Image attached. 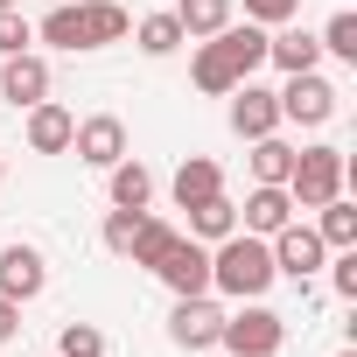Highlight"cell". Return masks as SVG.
Listing matches in <instances>:
<instances>
[{
    "mask_svg": "<svg viewBox=\"0 0 357 357\" xmlns=\"http://www.w3.org/2000/svg\"><path fill=\"white\" fill-rule=\"evenodd\" d=\"M343 175H350V161H343V147H329V140H315V147H294V168H287V197H294V211H322L329 197H343Z\"/></svg>",
    "mask_w": 357,
    "mask_h": 357,
    "instance_id": "3",
    "label": "cell"
},
{
    "mask_svg": "<svg viewBox=\"0 0 357 357\" xmlns=\"http://www.w3.org/2000/svg\"><path fill=\"white\" fill-rule=\"evenodd\" d=\"M0 8H15V0H0Z\"/></svg>",
    "mask_w": 357,
    "mask_h": 357,
    "instance_id": "33",
    "label": "cell"
},
{
    "mask_svg": "<svg viewBox=\"0 0 357 357\" xmlns=\"http://www.w3.org/2000/svg\"><path fill=\"white\" fill-rule=\"evenodd\" d=\"M231 15H238V0H183V8H175V22H183V36H190V43L218 36Z\"/></svg>",
    "mask_w": 357,
    "mask_h": 357,
    "instance_id": "20",
    "label": "cell"
},
{
    "mask_svg": "<svg viewBox=\"0 0 357 357\" xmlns=\"http://www.w3.org/2000/svg\"><path fill=\"white\" fill-rule=\"evenodd\" d=\"M315 238H322L329 252H343V245H357V211H350L343 197H329V204L315 211Z\"/></svg>",
    "mask_w": 357,
    "mask_h": 357,
    "instance_id": "21",
    "label": "cell"
},
{
    "mask_svg": "<svg viewBox=\"0 0 357 357\" xmlns=\"http://www.w3.org/2000/svg\"><path fill=\"white\" fill-rule=\"evenodd\" d=\"M336 357H357V350H336Z\"/></svg>",
    "mask_w": 357,
    "mask_h": 357,
    "instance_id": "32",
    "label": "cell"
},
{
    "mask_svg": "<svg viewBox=\"0 0 357 357\" xmlns=\"http://www.w3.org/2000/svg\"><path fill=\"white\" fill-rule=\"evenodd\" d=\"M266 245H273V273H280V280H294V287H308V280H315V266L329 259V245L315 238V225H280Z\"/></svg>",
    "mask_w": 357,
    "mask_h": 357,
    "instance_id": "6",
    "label": "cell"
},
{
    "mask_svg": "<svg viewBox=\"0 0 357 357\" xmlns=\"http://www.w3.org/2000/svg\"><path fill=\"white\" fill-rule=\"evenodd\" d=\"M133 43H140V56H175L190 36H183V22H175V15H147V22L133 29Z\"/></svg>",
    "mask_w": 357,
    "mask_h": 357,
    "instance_id": "23",
    "label": "cell"
},
{
    "mask_svg": "<svg viewBox=\"0 0 357 357\" xmlns=\"http://www.w3.org/2000/svg\"><path fill=\"white\" fill-rule=\"evenodd\" d=\"M218 329H225V308L211 294H175V308H168V343L175 350H211Z\"/></svg>",
    "mask_w": 357,
    "mask_h": 357,
    "instance_id": "7",
    "label": "cell"
},
{
    "mask_svg": "<svg viewBox=\"0 0 357 357\" xmlns=\"http://www.w3.org/2000/svg\"><path fill=\"white\" fill-rule=\"evenodd\" d=\"M29 43H36V29H29L15 8H0V56H22Z\"/></svg>",
    "mask_w": 357,
    "mask_h": 357,
    "instance_id": "28",
    "label": "cell"
},
{
    "mask_svg": "<svg viewBox=\"0 0 357 357\" xmlns=\"http://www.w3.org/2000/svg\"><path fill=\"white\" fill-rule=\"evenodd\" d=\"M50 287V259L36 252V245H0V294H8V301H36Z\"/></svg>",
    "mask_w": 357,
    "mask_h": 357,
    "instance_id": "10",
    "label": "cell"
},
{
    "mask_svg": "<svg viewBox=\"0 0 357 357\" xmlns=\"http://www.w3.org/2000/svg\"><path fill=\"white\" fill-rule=\"evenodd\" d=\"M70 147H77V161H84V168H112V161L126 154V119H112V112H91V119H77Z\"/></svg>",
    "mask_w": 357,
    "mask_h": 357,
    "instance_id": "11",
    "label": "cell"
},
{
    "mask_svg": "<svg viewBox=\"0 0 357 357\" xmlns=\"http://www.w3.org/2000/svg\"><path fill=\"white\" fill-rule=\"evenodd\" d=\"M154 280H161L168 294H211V245H197V238L183 231V238H175V245L161 252Z\"/></svg>",
    "mask_w": 357,
    "mask_h": 357,
    "instance_id": "8",
    "label": "cell"
},
{
    "mask_svg": "<svg viewBox=\"0 0 357 357\" xmlns=\"http://www.w3.org/2000/svg\"><path fill=\"white\" fill-rule=\"evenodd\" d=\"M0 98H8L15 112H29V105H43V98H50V63H43L36 50H22V56H8V63H0Z\"/></svg>",
    "mask_w": 357,
    "mask_h": 357,
    "instance_id": "12",
    "label": "cell"
},
{
    "mask_svg": "<svg viewBox=\"0 0 357 357\" xmlns=\"http://www.w3.org/2000/svg\"><path fill=\"white\" fill-rule=\"evenodd\" d=\"M133 225H140V211H112V218H105V252H119V259H126V245H133Z\"/></svg>",
    "mask_w": 357,
    "mask_h": 357,
    "instance_id": "29",
    "label": "cell"
},
{
    "mask_svg": "<svg viewBox=\"0 0 357 357\" xmlns=\"http://www.w3.org/2000/svg\"><path fill=\"white\" fill-rule=\"evenodd\" d=\"M287 168H294V147L280 133H259L252 140V183H287Z\"/></svg>",
    "mask_w": 357,
    "mask_h": 357,
    "instance_id": "22",
    "label": "cell"
},
{
    "mask_svg": "<svg viewBox=\"0 0 357 357\" xmlns=\"http://www.w3.org/2000/svg\"><path fill=\"white\" fill-rule=\"evenodd\" d=\"M218 343H225L231 357H273V350L287 343V315H273L266 301H245L238 315H225Z\"/></svg>",
    "mask_w": 357,
    "mask_h": 357,
    "instance_id": "4",
    "label": "cell"
},
{
    "mask_svg": "<svg viewBox=\"0 0 357 357\" xmlns=\"http://www.w3.org/2000/svg\"><path fill=\"white\" fill-rule=\"evenodd\" d=\"M315 43H322V56H336V63H357V15H350V8H336V15L322 22V36H315Z\"/></svg>",
    "mask_w": 357,
    "mask_h": 357,
    "instance_id": "24",
    "label": "cell"
},
{
    "mask_svg": "<svg viewBox=\"0 0 357 357\" xmlns=\"http://www.w3.org/2000/svg\"><path fill=\"white\" fill-rule=\"evenodd\" d=\"M175 238H183V231H175L168 218H147V211H140V225H133V245H126V259L154 273V266H161V252H168Z\"/></svg>",
    "mask_w": 357,
    "mask_h": 357,
    "instance_id": "19",
    "label": "cell"
},
{
    "mask_svg": "<svg viewBox=\"0 0 357 357\" xmlns=\"http://www.w3.org/2000/svg\"><path fill=\"white\" fill-rule=\"evenodd\" d=\"M225 98H231V133H238V140L280 133V98H273L266 84H252V77H245V84H231Z\"/></svg>",
    "mask_w": 357,
    "mask_h": 357,
    "instance_id": "9",
    "label": "cell"
},
{
    "mask_svg": "<svg viewBox=\"0 0 357 357\" xmlns=\"http://www.w3.org/2000/svg\"><path fill=\"white\" fill-rule=\"evenodd\" d=\"M0 183H8V161H0Z\"/></svg>",
    "mask_w": 357,
    "mask_h": 357,
    "instance_id": "31",
    "label": "cell"
},
{
    "mask_svg": "<svg viewBox=\"0 0 357 357\" xmlns=\"http://www.w3.org/2000/svg\"><path fill=\"white\" fill-rule=\"evenodd\" d=\"M322 266H329V287H336L343 301H357V245H343V252L322 259Z\"/></svg>",
    "mask_w": 357,
    "mask_h": 357,
    "instance_id": "27",
    "label": "cell"
},
{
    "mask_svg": "<svg viewBox=\"0 0 357 357\" xmlns=\"http://www.w3.org/2000/svg\"><path fill=\"white\" fill-rule=\"evenodd\" d=\"M105 175H112V211H147V204H154V175H147L133 154H119Z\"/></svg>",
    "mask_w": 357,
    "mask_h": 357,
    "instance_id": "18",
    "label": "cell"
},
{
    "mask_svg": "<svg viewBox=\"0 0 357 357\" xmlns=\"http://www.w3.org/2000/svg\"><path fill=\"white\" fill-rule=\"evenodd\" d=\"M273 98H280V119H294V126H329V119H336V98H343V91H336V84H329L322 70H294V77H287V84H280Z\"/></svg>",
    "mask_w": 357,
    "mask_h": 357,
    "instance_id": "5",
    "label": "cell"
},
{
    "mask_svg": "<svg viewBox=\"0 0 357 357\" xmlns=\"http://www.w3.org/2000/svg\"><path fill=\"white\" fill-rule=\"evenodd\" d=\"M15 336H22V301L0 294V343H15Z\"/></svg>",
    "mask_w": 357,
    "mask_h": 357,
    "instance_id": "30",
    "label": "cell"
},
{
    "mask_svg": "<svg viewBox=\"0 0 357 357\" xmlns=\"http://www.w3.org/2000/svg\"><path fill=\"white\" fill-rule=\"evenodd\" d=\"M56 357H105V336H98L91 322H63V336H56Z\"/></svg>",
    "mask_w": 357,
    "mask_h": 357,
    "instance_id": "25",
    "label": "cell"
},
{
    "mask_svg": "<svg viewBox=\"0 0 357 357\" xmlns=\"http://www.w3.org/2000/svg\"><path fill=\"white\" fill-rule=\"evenodd\" d=\"M301 15V0H245V22H259V29H287Z\"/></svg>",
    "mask_w": 357,
    "mask_h": 357,
    "instance_id": "26",
    "label": "cell"
},
{
    "mask_svg": "<svg viewBox=\"0 0 357 357\" xmlns=\"http://www.w3.org/2000/svg\"><path fill=\"white\" fill-rule=\"evenodd\" d=\"M70 133H77V112H63L56 98L29 105V119H22V140H29L36 154H70Z\"/></svg>",
    "mask_w": 357,
    "mask_h": 357,
    "instance_id": "13",
    "label": "cell"
},
{
    "mask_svg": "<svg viewBox=\"0 0 357 357\" xmlns=\"http://www.w3.org/2000/svg\"><path fill=\"white\" fill-rule=\"evenodd\" d=\"M280 225H294V197H287L280 183H252V197H245V211H238V231L273 238Z\"/></svg>",
    "mask_w": 357,
    "mask_h": 357,
    "instance_id": "14",
    "label": "cell"
},
{
    "mask_svg": "<svg viewBox=\"0 0 357 357\" xmlns=\"http://www.w3.org/2000/svg\"><path fill=\"white\" fill-rule=\"evenodd\" d=\"M168 190H175V204L190 211V204H204V197H218V190H225V168H218L211 154H190L183 168H175V183H168Z\"/></svg>",
    "mask_w": 357,
    "mask_h": 357,
    "instance_id": "15",
    "label": "cell"
},
{
    "mask_svg": "<svg viewBox=\"0 0 357 357\" xmlns=\"http://www.w3.org/2000/svg\"><path fill=\"white\" fill-rule=\"evenodd\" d=\"M259 63H266V29H259V22H245V29H238V22H225L218 36H204V43H197L190 77H197V91H204V98H225V91H231V84H245Z\"/></svg>",
    "mask_w": 357,
    "mask_h": 357,
    "instance_id": "1",
    "label": "cell"
},
{
    "mask_svg": "<svg viewBox=\"0 0 357 357\" xmlns=\"http://www.w3.org/2000/svg\"><path fill=\"white\" fill-rule=\"evenodd\" d=\"M238 231V204L218 190V197H204V204H190V238L197 245H218V238H231Z\"/></svg>",
    "mask_w": 357,
    "mask_h": 357,
    "instance_id": "17",
    "label": "cell"
},
{
    "mask_svg": "<svg viewBox=\"0 0 357 357\" xmlns=\"http://www.w3.org/2000/svg\"><path fill=\"white\" fill-rule=\"evenodd\" d=\"M266 63L287 70V77H294V70H315V63H322V43H315L308 29H280V36H266Z\"/></svg>",
    "mask_w": 357,
    "mask_h": 357,
    "instance_id": "16",
    "label": "cell"
},
{
    "mask_svg": "<svg viewBox=\"0 0 357 357\" xmlns=\"http://www.w3.org/2000/svg\"><path fill=\"white\" fill-rule=\"evenodd\" d=\"M273 280H280V273H273V245H266V238L231 231V238L211 245V287H218V294H231V301H266Z\"/></svg>",
    "mask_w": 357,
    "mask_h": 357,
    "instance_id": "2",
    "label": "cell"
}]
</instances>
